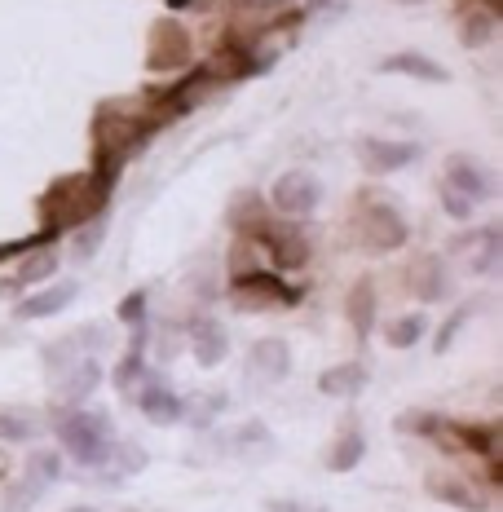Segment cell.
Returning a JSON list of instances; mask_svg holds the SVG:
<instances>
[{"label": "cell", "mask_w": 503, "mask_h": 512, "mask_svg": "<svg viewBox=\"0 0 503 512\" xmlns=\"http://www.w3.org/2000/svg\"><path fill=\"white\" fill-rule=\"evenodd\" d=\"M428 332V318L424 314H402V318H393L389 327H384V340H389L393 349H411V345H420Z\"/></svg>", "instance_id": "cell-30"}, {"label": "cell", "mask_w": 503, "mask_h": 512, "mask_svg": "<svg viewBox=\"0 0 503 512\" xmlns=\"http://www.w3.org/2000/svg\"><path fill=\"white\" fill-rule=\"evenodd\" d=\"M358 239L367 243L371 252H398L406 243V221L402 212L384 199H362L358 208Z\"/></svg>", "instance_id": "cell-6"}, {"label": "cell", "mask_w": 503, "mask_h": 512, "mask_svg": "<svg viewBox=\"0 0 503 512\" xmlns=\"http://www.w3.org/2000/svg\"><path fill=\"white\" fill-rule=\"evenodd\" d=\"M380 71L384 76H411V80H433V84H446L451 80V71L442 67V62H433V58H424V53H389V58L380 62Z\"/></svg>", "instance_id": "cell-19"}, {"label": "cell", "mask_w": 503, "mask_h": 512, "mask_svg": "<svg viewBox=\"0 0 503 512\" xmlns=\"http://www.w3.org/2000/svg\"><path fill=\"white\" fill-rule=\"evenodd\" d=\"M428 490H433L437 499H446L451 508H464V512H481V495L468 482H455V477H428Z\"/></svg>", "instance_id": "cell-27"}, {"label": "cell", "mask_w": 503, "mask_h": 512, "mask_svg": "<svg viewBox=\"0 0 503 512\" xmlns=\"http://www.w3.org/2000/svg\"><path fill=\"white\" fill-rule=\"evenodd\" d=\"M261 248H256L252 239H234L230 248V283L234 279H248V274H261Z\"/></svg>", "instance_id": "cell-33"}, {"label": "cell", "mask_w": 503, "mask_h": 512, "mask_svg": "<svg viewBox=\"0 0 503 512\" xmlns=\"http://www.w3.org/2000/svg\"><path fill=\"white\" fill-rule=\"evenodd\" d=\"M102 239H106V221L102 217H93V221H84V226H76V256L80 261H93L98 256V248H102Z\"/></svg>", "instance_id": "cell-36"}, {"label": "cell", "mask_w": 503, "mask_h": 512, "mask_svg": "<svg viewBox=\"0 0 503 512\" xmlns=\"http://www.w3.org/2000/svg\"><path fill=\"white\" fill-rule=\"evenodd\" d=\"M106 199H111V186H102L93 173H71V177H58L45 195H40V212H45V221H49V234H62L71 226H84V221L102 217Z\"/></svg>", "instance_id": "cell-2"}, {"label": "cell", "mask_w": 503, "mask_h": 512, "mask_svg": "<svg viewBox=\"0 0 503 512\" xmlns=\"http://www.w3.org/2000/svg\"><path fill=\"white\" fill-rule=\"evenodd\" d=\"M76 292H80L76 283H49V287H40V292H31V296L18 301V318H53V314H62V309L76 301Z\"/></svg>", "instance_id": "cell-18"}, {"label": "cell", "mask_w": 503, "mask_h": 512, "mask_svg": "<svg viewBox=\"0 0 503 512\" xmlns=\"http://www.w3.org/2000/svg\"><path fill=\"white\" fill-rule=\"evenodd\" d=\"M406 287H411V296H420V301H442L446 292H451V270H446L442 256L424 252L411 261V270H406Z\"/></svg>", "instance_id": "cell-15"}, {"label": "cell", "mask_w": 503, "mask_h": 512, "mask_svg": "<svg viewBox=\"0 0 503 512\" xmlns=\"http://www.w3.org/2000/svg\"><path fill=\"white\" fill-rule=\"evenodd\" d=\"M327 5H336V0H305V14H318V9H327Z\"/></svg>", "instance_id": "cell-42"}, {"label": "cell", "mask_w": 503, "mask_h": 512, "mask_svg": "<svg viewBox=\"0 0 503 512\" xmlns=\"http://www.w3.org/2000/svg\"><path fill=\"white\" fill-rule=\"evenodd\" d=\"M80 358H89L80 349V340H76V332L71 336H62V340H53V345H45V354H40V362H45V371L49 376H62V371H71Z\"/></svg>", "instance_id": "cell-28"}, {"label": "cell", "mask_w": 503, "mask_h": 512, "mask_svg": "<svg viewBox=\"0 0 503 512\" xmlns=\"http://www.w3.org/2000/svg\"><path fill=\"white\" fill-rule=\"evenodd\" d=\"M217 89V80H212V71L208 67H190L186 76H181L173 89H164L155 98V106L146 111V124L159 128V124H168V120H177V115H190L195 106L208 98V93Z\"/></svg>", "instance_id": "cell-4"}, {"label": "cell", "mask_w": 503, "mask_h": 512, "mask_svg": "<svg viewBox=\"0 0 503 512\" xmlns=\"http://www.w3.org/2000/svg\"><path fill=\"white\" fill-rule=\"evenodd\" d=\"M106 464L120 468L115 477H133V473H142V468H146V451H142V446H133V442H115L111 455H106Z\"/></svg>", "instance_id": "cell-35"}, {"label": "cell", "mask_w": 503, "mask_h": 512, "mask_svg": "<svg viewBox=\"0 0 503 512\" xmlns=\"http://www.w3.org/2000/svg\"><path fill=\"white\" fill-rule=\"evenodd\" d=\"M195 0H168V9H190Z\"/></svg>", "instance_id": "cell-43"}, {"label": "cell", "mask_w": 503, "mask_h": 512, "mask_svg": "<svg viewBox=\"0 0 503 512\" xmlns=\"http://www.w3.org/2000/svg\"><path fill=\"white\" fill-rule=\"evenodd\" d=\"M98 384H102V362L98 358H80L76 367L58 376V402H67V407L76 411L84 398L98 393Z\"/></svg>", "instance_id": "cell-16"}, {"label": "cell", "mask_w": 503, "mask_h": 512, "mask_svg": "<svg viewBox=\"0 0 503 512\" xmlns=\"http://www.w3.org/2000/svg\"><path fill=\"white\" fill-rule=\"evenodd\" d=\"M362 384H367V367L362 362H336V367H327L318 376V393H327V398H353V393H362Z\"/></svg>", "instance_id": "cell-25"}, {"label": "cell", "mask_w": 503, "mask_h": 512, "mask_svg": "<svg viewBox=\"0 0 503 512\" xmlns=\"http://www.w3.org/2000/svg\"><path fill=\"white\" fill-rule=\"evenodd\" d=\"M23 477L36 482L40 490H49L53 482H62V451H31L23 464Z\"/></svg>", "instance_id": "cell-29"}, {"label": "cell", "mask_w": 503, "mask_h": 512, "mask_svg": "<svg viewBox=\"0 0 503 512\" xmlns=\"http://www.w3.org/2000/svg\"><path fill=\"white\" fill-rule=\"evenodd\" d=\"M226 451H234L243 464L270 460V455H274V437H270V429H265L261 420H252V424H243V429L230 437V442H226Z\"/></svg>", "instance_id": "cell-24"}, {"label": "cell", "mask_w": 503, "mask_h": 512, "mask_svg": "<svg viewBox=\"0 0 503 512\" xmlns=\"http://www.w3.org/2000/svg\"><path fill=\"white\" fill-rule=\"evenodd\" d=\"M270 512H323V508H305L301 499H270Z\"/></svg>", "instance_id": "cell-41"}, {"label": "cell", "mask_w": 503, "mask_h": 512, "mask_svg": "<svg viewBox=\"0 0 503 512\" xmlns=\"http://www.w3.org/2000/svg\"><path fill=\"white\" fill-rule=\"evenodd\" d=\"M190 31L177 18H159L151 23V40H146V67L151 71H181L190 62Z\"/></svg>", "instance_id": "cell-7"}, {"label": "cell", "mask_w": 503, "mask_h": 512, "mask_svg": "<svg viewBox=\"0 0 503 512\" xmlns=\"http://www.w3.org/2000/svg\"><path fill=\"white\" fill-rule=\"evenodd\" d=\"M473 309H477V301H473V305H459L455 314L446 318V323H442V332H437V340H433V349H437V354H442V349H451V340L459 336V327H464L468 318H473Z\"/></svg>", "instance_id": "cell-38"}, {"label": "cell", "mask_w": 503, "mask_h": 512, "mask_svg": "<svg viewBox=\"0 0 503 512\" xmlns=\"http://www.w3.org/2000/svg\"><path fill=\"white\" fill-rule=\"evenodd\" d=\"M455 256H464V265L473 274H495L499 270V256H503V239L495 226H481V230H468L459 234V239L451 243Z\"/></svg>", "instance_id": "cell-10"}, {"label": "cell", "mask_w": 503, "mask_h": 512, "mask_svg": "<svg viewBox=\"0 0 503 512\" xmlns=\"http://www.w3.org/2000/svg\"><path fill=\"white\" fill-rule=\"evenodd\" d=\"M186 340H190V354H195L199 367H221V362H226V354H230V336H226V327H221L217 318H208V314L190 318Z\"/></svg>", "instance_id": "cell-14"}, {"label": "cell", "mask_w": 503, "mask_h": 512, "mask_svg": "<svg viewBox=\"0 0 503 512\" xmlns=\"http://www.w3.org/2000/svg\"><path fill=\"white\" fill-rule=\"evenodd\" d=\"M137 411L151 424H177L181 420V398L168 389L164 380H146L142 393H137Z\"/></svg>", "instance_id": "cell-17"}, {"label": "cell", "mask_w": 503, "mask_h": 512, "mask_svg": "<svg viewBox=\"0 0 503 512\" xmlns=\"http://www.w3.org/2000/svg\"><path fill=\"white\" fill-rule=\"evenodd\" d=\"M362 455H367V437H362V424L349 415V420L340 424V437H336V446H331V455H327V468L331 473H349V468L362 464Z\"/></svg>", "instance_id": "cell-20"}, {"label": "cell", "mask_w": 503, "mask_h": 512, "mask_svg": "<svg viewBox=\"0 0 503 512\" xmlns=\"http://www.w3.org/2000/svg\"><path fill=\"white\" fill-rule=\"evenodd\" d=\"M0 256H9V248H0Z\"/></svg>", "instance_id": "cell-45"}, {"label": "cell", "mask_w": 503, "mask_h": 512, "mask_svg": "<svg viewBox=\"0 0 503 512\" xmlns=\"http://www.w3.org/2000/svg\"><path fill=\"white\" fill-rule=\"evenodd\" d=\"M270 199H274V208L283 212V217H309V212L318 208V199H323V186H318L314 173L292 168V173H283L274 181Z\"/></svg>", "instance_id": "cell-8"}, {"label": "cell", "mask_w": 503, "mask_h": 512, "mask_svg": "<svg viewBox=\"0 0 503 512\" xmlns=\"http://www.w3.org/2000/svg\"><path fill=\"white\" fill-rule=\"evenodd\" d=\"M45 499V490H40L36 482H27V477H18L14 486H9V499H5V512H31Z\"/></svg>", "instance_id": "cell-37"}, {"label": "cell", "mask_w": 503, "mask_h": 512, "mask_svg": "<svg viewBox=\"0 0 503 512\" xmlns=\"http://www.w3.org/2000/svg\"><path fill=\"white\" fill-rule=\"evenodd\" d=\"M301 301V287H287L278 274L261 270V274H248V279H234L230 283V305L243 309V314H265V309H287Z\"/></svg>", "instance_id": "cell-5"}, {"label": "cell", "mask_w": 503, "mask_h": 512, "mask_svg": "<svg viewBox=\"0 0 503 512\" xmlns=\"http://www.w3.org/2000/svg\"><path fill=\"white\" fill-rule=\"evenodd\" d=\"M490 36H495V14L490 9H468L464 23H459V40L468 49H481V45H490Z\"/></svg>", "instance_id": "cell-31"}, {"label": "cell", "mask_w": 503, "mask_h": 512, "mask_svg": "<svg viewBox=\"0 0 503 512\" xmlns=\"http://www.w3.org/2000/svg\"><path fill=\"white\" fill-rule=\"evenodd\" d=\"M442 186H451V190H459V195L468 199V204H486L490 195H495V177L486 173V168L477 164V159H468V155H451L446 159V181Z\"/></svg>", "instance_id": "cell-11"}, {"label": "cell", "mask_w": 503, "mask_h": 512, "mask_svg": "<svg viewBox=\"0 0 503 512\" xmlns=\"http://www.w3.org/2000/svg\"><path fill=\"white\" fill-rule=\"evenodd\" d=\"M270 212H265V199L261 195H252V190H243V195H234V204H230V226L239 239H256L265 226H270Z\"/></svg>", "instance_id": "cell-21"}, {"label": "cell", "mask_w": 503, "mask_h": 512, "mask_svg": "<svg viewBox=\"0 0 503 512\" xmlns=\"http://www.w3.org/2000/svg\"><path fill=\"white\" fill-rule=\"evenodd\" d=\"M67 512H98V508H93V504H76V508H67Z\"/></svg>", "instance_id": "cell-44"}, {"label": "cell", "mask_w": 503, "mask_h": 512, "mask_svg": "<svg viewBox=\"0 0 503 512\" xmlns=\"http://www.w3.org/2000/svg\"><path fill=\"white\" fill-rule=\"evenodd\" d=\"M221 411H226V393H199V402H181V420L190 415L195 429H208Z\"/></svg>", "instance_id": "cell-32"}, {"label": "cell", "mask_w": 503, "mask_h": 512, "mask_svg": "<svg viewBox=\"0 0 503 512\" xmlns=\"http://www.w3.org/2000/svg\"><path fill=\"white\" fill-rule=\"evenodd\" d=\"M287 371H292V349H287V340H278V336L256 340L248 354V380L278 384V380H287Z\"/></svg>", "instance_id": "cell-13"}, {"label": "cell", "mask_w": 503, "mask_h": 512, "mask_svg": "<svg viewBox=\"0 0 503 512\" xmlns=\"http://www.w3.org/2000/svg\"><path fill=\"white\" fill-rule=\"evenodd\" d=\"M256 248H261L270 261L278 265V270H301V265L309 261V248L301 239V230H292L287 221H270L261 234H256Z\"/></svg>", "instance_id": "cell-9"}, {"label": "cell", "mask_w": 503, "mask_h": 512, "mask_svg": "<svg viewBox=\"0 0 503 512\" xmlns=\"http://www.w3.org/2000/svg\"><path fill=\"white\" fill-rule=\"evenodd\" d=\"M415 155H420V146L415 142H393V137H362V146H358L362 168L376 173V177L398 173V168H406Z\"/></svg>", "instance_id": "cell-12"}, {"label": "cell", "mask_w": 503, "mask_h": 512, "mask_svg": "<svg viewBox=\"0 0 503 512\" xmlns=\"http://www.w3.org/2000/svg\"><path fill=\"white\" fill-rule=\"evenodd\" d=\"M120 323H128V327H142L146 323V292L124 296V301H120Z\"/></svg>", "instance_id": "cell-39"}, {"label": "cell", "mask_w": 503, "mask_h": 512, "mask_svg": "<svg viewBox=\"0 0 503 512\" xmlns=\"http://www.w3.org/2000/svg\"><path fill=\"white\" fill-rule=\"evenodd\" d=\"M442 208L451 212L455 221H468V217H473V204H468V199L459 195V190H451V186H442Z\"/></svg>", "instance_id": "cell-40"}, {"label": "cell", "mask_w": 503, "mask_h": 512, "mask_svg": "<svg viewBox=\"0 0 503 512\" xmlns=\"http://www.w3.org/2000/svg\"><path fill=\"white\" fill-rule=\"evenodd\" d=\"M40 433V420L31 411H0V437L5 442H31Z\"/></svg>", "instance_id": "cell-34"}, {"label": "cell", "mask_w": 503, "mask_h": 512, "mask_svg": "<svg viewBox=\"0 0 503 512\" xmlns=\"http://www.w3.org/2000/svg\"><path fill=\"white\" fill-rule=\"evenodd\" d=\"M58 446L76 464L98 468V464H106V455H111V446H115V429H111V420H106L102 411L76 407V411H67L58 420Z\"/></svg>", "instance_id": "cell-3"}, {"label": "cell", "mask_w": 503, "mask_h": 512, "mask_svg": "<svg viewBox=\"0 0 503 512\" xmlns=\"http://www.w3.org/2000/svg\"><path fill=\"white\" fill-rule=\"evenodd\" d=\"M53 274H58V256H53V248H36L23 265H18L14 283H18V287H45Z\"/></svg>", "instance_id": "cell-26"}, {"label": "cell", "mask_w": 503, "mask_h": 512, "mask_svg": "<svg viewBox=\"0 0 503 512\" xmlns=\"http://www.w3.org/2000/svg\"><path fill=\"white\" fill-rule=\"evenodd\" d=\"M345 314H349V327L358 332L362 340L371 336V327H376V283L371 279H358L349 287V301H345Z\"/></svg>", "instance_id": "cell-23"}, {"label": "cell", "mask_w": 503, "mask_h": 512, "mask_svg": "<svg viewBox=\"0 0 503 512\" xmlns=\"http://www.w3.org/2000/svg\"><path fill=\"white\" fill-rule=\"evenodd\" d=\"M155 128L146 124V115H128L120 106H98L93 115V168L89 173L102 181V186H115L124 159L137 155V146L151 137Z\"/></svg>", "instance_id": "cell-1"}, {"label": "cell", "mask_w": 503, "mask_h": 512, "mask_svg": "<svg viewBox=\"0 0 503 512\" xmlns=\"http://www.w3.org/2000/svg\"><path fill=\"white\" fill-rule=\"evenodd\" d=\"M146 336H151V323H142V327H133V340H128V354L115 362V371H111V384L115 389H133L137 380H142V371H146Z\"/></svg>", "instance_id": "cell-22"}]
</instances>
